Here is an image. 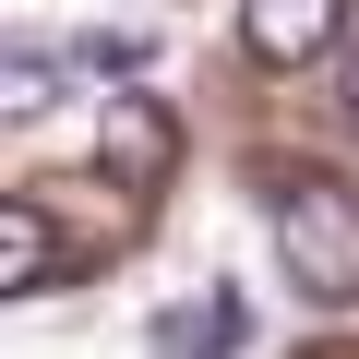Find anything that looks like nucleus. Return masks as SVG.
<instances>
[{"label":"nucleus","instance_id":"0eeeda50","mask_svg":"<svg viewBox=\"0 0 359 359\" xmlns=\"http://www.w3.org/2000/svg\"><path fill=\"white\" fill-rule=\"evenodd\" d=\"M60 48H72L84 84H144V72H156V36H144V25H84V36H60Z\"/></svg>","mask_w":359,"mask_h":359},{"label":"nucleus","instance_id":"f03ea898","mask_svg":"<svg viewBox=\"0 0 359 359\" xmlns=\"http://www.w3.org/2000/svg\"><path fill=\"white\" fill-rule=\"evenodd\" d=\"M168 156H180L168 108H156V96H108V132H96V168H108V192H156V180H168Z\"/></svg>","mask_w":359,"mask_h":359},{"label":"nucleus","instance_id":"6e6552de","mask_svg":"<svg viewBox=\"0 0 359 359\" xmlns=\"http://www.w3.org/2000/svg\"><path fill=\"white\" fill-rule=\"evenodd\" d=\"M347 120H359V48H347Z\"/></svg>","mask_w":359,"mask_h":359},{"label":"nucleus","instance_id":"7ed1b4c3","mask_svg":"<svg viewBox=\"0 0 359 359\" xmlns=\"http://www.w3.org/2000/svg\"><path fill=\"white\" fill-rule=\"evenodd\" d=\"M240 36H252V60L299 72V60H323L347 36V0H240Z\"/></svg>","mask_w":359,"mask_h":359},{"label":"nucleus","instance_id":"423d86ee","mask_svg":"<svg viewBox=\"0 0 359 359\" xmlns=\"http://www.w3.org/2000/svg\"><path fill=\"white\" fill-rule=\"evenodd\" d=\"M72 84H84L72 48H13V60H0V108H13V120H48Z\"/></svg>","mask_w":359,"mask_h":359},{"label":"nucleus","instance_id":"f257e3e1","mask_svg":"<svg viewBox=\"0 0 359 359\" xmlns=\"http://www.w3.org/2000/svg\"><path fill=\"white\" fill-rule=\"evenodd\" d=\"M276 264L299 276V299H359V192L323 168L276 180Z\"/></svg>","mask_w":359,"mask_h":359},{"label":"nucleus","instance_id":"39448f33","mask_svg":"<svg viewBox=\"0 0 359 359\" xmlns=\"http://www.w3.org/2000/svg\"><path fill=\"white\" fill-rule=\"evenodd\" d=\"M48 276H60V228H48V204H25V192H13V204H0V287L36 299Z\"/></svg>","mask_w":359,"mask_h":359},{"label":"nucleus","instance_id":"20e7f679","mask_svg":"<svg viewBox=\"0 0 359 359\" xmlns=\"http://www.w3.org/2000/svg\"><path fill=\"white\" fill-rule=\"evenodd\" d=\"M240 335H252V311H240L228 287H204V299H168V311H156V359H228Z\"/></svg>","mask_w":359,"mask_h":359}]
</instances>
